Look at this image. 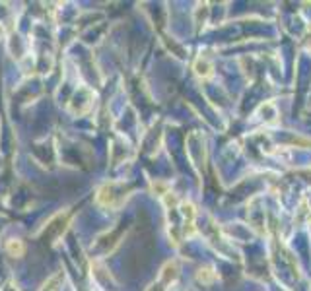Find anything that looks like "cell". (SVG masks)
<instances>
[{"label": "cell", "instance_id": "cell-1", "mask_svg": "<svg viewBox=\"0 0 311 291\" xmlns=\"http://www.w3.org/2000/svg\"><path fill=\"white\" fill-rule=\"evenodd\" d=\"M10 250H12V252H18V254H22V252H24V245H22V243H20V241H16V243H12V245H10Z\"/></svg>", "mask_w": 311, "mask_h": 291}]
</instances>
